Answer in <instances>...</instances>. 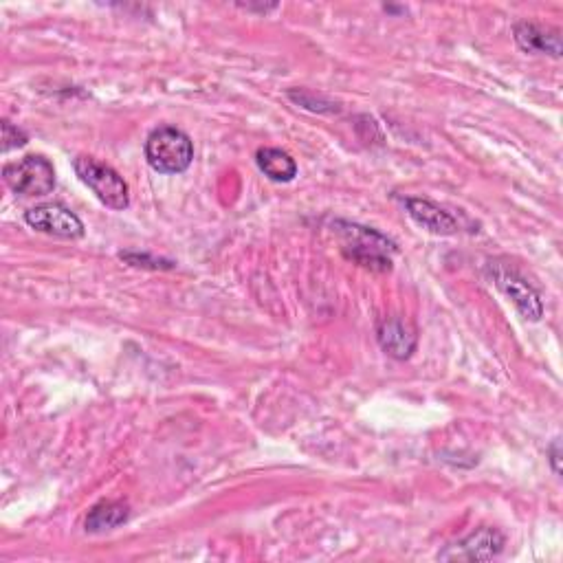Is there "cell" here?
I'll list each match as a JSON object with an SVG mask.
<instances>
[{"label": "cell", "instance_id": "obj_12", "mask_svg": "<svg viewBox=\"0 0 563 563\" xmlns=\"http://www.w3.org/2000/svg\"><path fill=\"white\" fill-rule=\"evenodd\" d=\"M256 161H258V168L264 174H267L271 181L289 183V181L295 179V174H297L295 161L284 150H278V148H262V150H258Z\"/></svg>", "mask_w": 563, "mask_h": 563}, {"label": "cell", "instance_id": "obj_7", "mask_svg": "<svg viewBox=\"0 0 563 563\" xmlns=\"http://www.w3.org/2000/svg\"><path fill=\"white\" fill-rule=\"evenodd\" d=\"M493 278H495V284L500 286V291L509 297L517 311H520L526 319H531V322L542 319L544 304H542V300H539V295L535 293L533 286L528 284L524 278H520L515 271L506 269V267H493Z\"/></svg>", "mask_w": 563, "mask_h": 563}, {"label": "cell", "instance_id": "obj_13", "mask_svg": "<svg viewBox=\"0 0 563 563\" xmlns=\"http://www.w3.org/2000/svg\"><path fill=\"white\" fill-rule=\"evenodd\" d=\"M289 97L293 99V102H297L300 106L304 108H311V110H317V113H339V106L333 104V102H328V99H322V97H317V102L313 99V95H308V93H289Z\"/></svg>", "mask_w": 563, "mask_h": 563}, {"label": "cell", "instance_id": "obj_16", "mask_svg": "<svg viewBox=\"0 0 563 563\" xmlns=\"http://www.w3.org/2000/svg\"><path fill=\"white\" fill-rule=\"evenodd\" d=\"M559 460H561V443H559V440H555V443L550 445V465H553V471L557 473V476L561 473Z\"/></svg>", "mask_w": 563, "mask_h": 563}, {"label": "cell", "instance_id": "obj_5", "mask_svg": "<svg viewBox=\"0 0 563 563\" xmlns=\"http://www.w3.org/2000/svg\"><path fill=\"white\" fill-rule=\"evenodd\" d=\"M504 550V535L498 528L484 526L480 531L471 533L462 542L447 546V550L440 553L443 561H489L495 559Z\"/></svg>", "mask_w": 563, "mask_h": 563}, {"label": "cell", "instance_id": "obj_10", "mask_svg": "<svg viewBox=\"0 0 563 563\" xmlns=\"http://www.w3.org/2000/svg\"><path fill=\"white\" fill-rule=\"evenodd\" d=\"M515 40L526 53H550L553 58L561 55V38L557 31H544L533 22H520L515 27Z\"/></svg>", "mask_w": 563, "mask_h": 563}, {"label": "cell", "instance_id": "obj_8", "mask_svg": "<svg viewBox=\"0 0 563 563\" xmlns=\"http://www.w3.org/2000/svg\"><path fill=\"white\" fill-rule=\"evenodd\" d=\"M405 205H407V212H410V216L416 220V223L425 227L427 231H432V234L454 236L460 231L458 220L449 212H445L443 207L427 201V198H407Z\"/></svg>", "mask_w": 563, "mask_h": 563}, {"label": "cell", "instance_id": "obj_3", "mask_svg": "<svg viewBox=\"0 0 563 563\" xmlns=\"http://www.w3.org/2000/svg\"><path fill=\"white\" fill-rule=\"evenodd\" d=\"M75 172L80 179L91 187L95 196L110 209H126L128 198V185L121 176L106 163H99L93 157H77L75 159Z\"/></svg>", "mask_w": 563, "mask_h": 563}, {"label": "cell", "instance_id": "obj_14", "mask_svg": "<svg viewBox=\"0 0 563 563\" xmlns=\"http://www.w3.org/2000/svg\"><path fill=\"white\" fill-rule=\"evenodd\" d=\"M27 143V135L18 130L11 121H3V150L9 152L14 148H22Z\"/></svg>", "mask_w": 563, "mask_h": 563}, {"label": "cell", "instance_id": "obj_15", "mask_svg": "<svg viewBox=\"0 0 563 563\" xmlns=\"http://www.w3.org/2000/svg\"><path fill=\"white\" fill-rule=\"evenodd\" d=\"M121 258L128 260L135 267H141V262H146L143 267H152V269H172V262H163V260H152L148 256H139V253H121Z\"/></svg>", "mask_w": 563, "mask_h": 563}, {"label": "cell", "instance_id": "obj_2", "mask_svg": "<svg viewBox=\"0 0 563 563\" xmlns=\"http://www.w3.org/2000/svg\"><path fill=\"white\" fill-rule=\"evenodd\" d=\"M341 229V234L346 236V256L350 260H355L361 267H368L372 271H388L392 267V253L396 251L394 242L381 236L379 231L350 225V223H337Z\"/></svg>", "mask_w": 563, "mask_h": 563}, {"label": "cell", "instance_id": "obj_11", "mask_svg": "<svg viewBox=\"0 0 563 563\" xmlns=\"http://www.w3.org/2000/svg\"><path fill=\"white\" fill-rule=\"evenodd\" d=\"M130 509L124 502H102L91 509L86 517V531L88 533H104L128 522Z\"/></svg>", "mask_w": 563, "mask_h": 563}, {"label": "cell", "instance_id": "obj_4", "mask_svg": "<svg viewBox=\"0 0 563 563\" xmlns=\"http://www.w3.org/2000/svg\"><path fill=\"white\" fill-rule=\"evenodd\" d=\"M3 179L16 194L44 196L53 192L55 170L49 159L31 154V157H25L22 161L5 165Z\"/></svg>", "mask_w": 563, "mask_h": 563}, {"label": "cell", "instance_id": "obj_9", "mask_svg": "<svg viewBox=\"0 0 563 563\" xmlns=\"http://www.w3.org/2000/svg\"><path fill=\"white\" fill-rule=\"evenodd\" d=\"M381 348L394 359H407L416 350V333L401 319H381L377 326Z\"/></svg>", "mask_w": 563, "mask_h": 563}, {"label": "cell", "instance_id": "obj_1", "mask_svg": "<svg viewBox=\"0 0 563 563\" xmlns=\"http://www.w3.org/2000/svg\"><path fill=\"white\" fill-rule=\"evenodd\" d=\"M146 159L152 165V170L161 174H181L190 168L194 146L183 130L163 126L148 137Z\"/></svg>", "mask_w": 563, "mask_h": 563}, {"label": "cell", "instance_id": "obj_6", "mask_svg": "<svg viewBox=\"0 0 563 563\" xmlns=\"http://www.w3.org/2000/svg\"><path fill=\"white\" fill-rule=\"evenodd\" d=\"M27 225L42 231V234L58 236V238H82L84 236V225L71 209L62 205H40L33 207L25 214Z\"/></svg>", "mask_w": 563, "mask_h": 563}]
</instances>
